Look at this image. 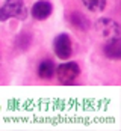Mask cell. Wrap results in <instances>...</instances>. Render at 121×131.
<instances>
[{"instance_id": "cell-2", "label": "cell", "mask_w": 121, "mask_h": 131, "mask_svg": "<svg viewBox=\"0 0 121 131\" xmlns=\"http://www.w3.org/2000/svg\"><path fill=\"white\" fill-rule=\"evenodd\" d=\"M54 74L58 75V80L61 84H71L80 75V66L76 62H64L59 66H56Z\"/></svg>"}, {"instance_id": "cell-7", "label": "cell", "mask_w": 121, "mask_h": 131, "mask_svg": "<svg viewBox=\"0 0 121 131\" xmlns=\"http://www.w3.org/2000/svg\"><path fill=\"white\" fill-rule=\"evenodd\" d=\"M56 72V65L53 60L50 59H44L41 60L38 65V77L42 80H50Z\"/></svg>"}, {"instance_id": "cell-8", "label": "cell", "mask_w": 121, "mask_h": 131, "mask_svg": "<svg viewBox=\"0 0 121 131\" xmlns=\"http://www.w3.org/2000/svg\"><path fill=\"white\" fill-rule=\"evenodd\" d=\"M70 21H71L73 26L76 29H79V30H88L91 27V21L88 20V17H85L79 11H74V12L70 14Z\"/></svg>"}, {"instance_id": "cell-3", "label": "cell", "mask_w": 121, "mask_h": 131, "mask_svg": "<svg viewBox=\"0 0 121 131\" xmlns=\"http://www.w3.org/2000/svg\"><path fill=\"white\" fill-rule=\"evenodd\" d=\"M95 30L106 39H112V38H118L121 35L120 24L117 21H114L112 18H100L97 20V23L94 24Z\"/></svg>"}, {"instance_id": "cell-9", "label": "cell", "mask_w": 121, "mask_h": 131, "mask_svg": "<svg viewBox=\"0 0 121 131\" xmlns=\"http://www.w3.org/2000/svg\"><path fill=\"white\" fill-rule=\"evenodd\" d=\"M106 2L108 0H82L83 6L91 12H101L106 8Z\"/></svg>"}, {"instance_id": "cell-6", "label": "cell", "mask_w": 121, "mask_h": 131, "mask_svg": "<svg viewBox=\"0 0 121 131\" xmlns=\"http://www.w3.org/2000/svg\"><path fill=\"white\" fill-rule=\"evenodd\" d=\"M103 53H105L106 57L112 59V60L121 59V39H120V36L109 39L105 44V47H103Z\"/></svg>"}, {"instance_id": "cell-5", "label": "cell", "mask_w": 121, "mask_h": 131, "mask_svg": "<svg viewBox=\"0 0 121 131\" xmlns=\"http://www.w3.org/2000/svg\"><path fill=\"white\" fill-rule=\"evenodd\" d=\"M53 12V5L49 0H38L36 3H33L32 9H30V15L38 20V21H44L47 20Z\"/></svg>"}, {"instance_id": "cell-4", "label": "cell", "mask_w": 121, "mask_h": 131, "mask_svg": "<svg viewBox=\"0 0 121 131\" xmlns=\"http://www.w3.org/2000/svg\"><path fill=\"white\" fill-rule=\"evenodd\" d=\"M53 50L54 54L61 60H67L71 57L73 53V45H71V38L68 33H59L53 41Z\"/></svg>"}, {"instance_id": "cell-1", "label": "cell", "mask_w": 121, "mask_h": 131, "mask_svg": "<svg viewBox=\"0 0 121 131\" xmlns=\"http://www.w3.org/2000/svg\"><path fill=\"white\" fill-rule=\"evenodd\" d=\"M29 15L24 0H5V3L0 6V21H8L9 18H15L20 21H24Z\"/></svg>"}]
</instances>
